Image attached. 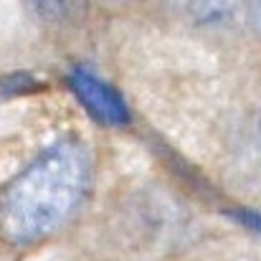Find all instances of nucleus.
<instances>
[{
    "instance_id": "obj_1",
    "label": "nucleus",
    "mask_w": 261,
    "mask_h": 261,
    "mask_svg": "<svg viewBox=\"0 0 261 261\" xmlns=\"http://www.w3.org/2000/svg\"><path fill=\"white\" fill-rule=\"evenodd\" d=\"M89 185V155L76 140L41 152L0 193V231L13 244L51 236L76 211Z\"/></svg>"
},
{
    "instance_id": "obj_5",
    "label": "nucleus",
    "mask_w": 261,
    "mask_h": 261,
    "mask_svg": "<svg viewBox=\"0 0 261 261\" xmlns=\"http://www.w3.org/2000/svg\"><path fill=\"white\" fill-rule=\"evenodd\" d=\"M259 20H261V5H259Z\"/></svg>"
},
{
    "instance_id": "obj_3",
    "label": "nucleus",
    "mask_w": 261,
    "mask_h": 261,
    "mask_svg": "<svg viewBox=\"0 0 261 261\" xmlns=\"http://www.w3.org/2000/svg\"><path fill=\"white\" fill-rule=\"evenodd\" d=\"M36 79H31L28 74H13V76H3L0 79V96H13V94H23L36 89Z\"/></svg>"
},
{
    "instance_id": "obj_2",
    "label": "nucleus",
    "mask_w": 261,
    "mask_h": 261,
    "mask_svg": "<svg viewBox=\"0 0 261 261\" xmlns=\"http://www.w3.org/2000/svg\"><path fill=\"white\" fill-rule=\"evenodd\" d=\"M69 87L76 94L79 104L107 127H124L129 122V109L122 94L104 79H99L87 66H74L69 71Z\"/></svg>"
},
{
    "instance_id": "obj_4",
    "label": "nucleus",
    "mask_w": 261,
    "mask_h": 261,
    "mask_svg": "<svg viewBox=\"0 0 261 261\" xmlns=\"http://www.w3.org/2000/svg\"><path fill=\"white\" fill-rule=\"evenodd\" d=\"M236 216H239V221H244V226H251V228L261 231V216H259V213H251V211H241V213H236Z\"/></svg>"
}]
</instances>
